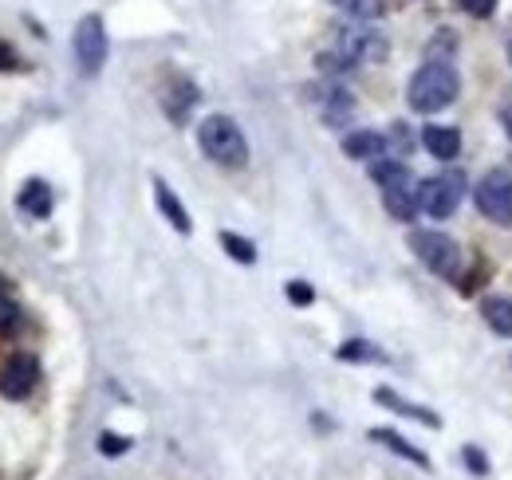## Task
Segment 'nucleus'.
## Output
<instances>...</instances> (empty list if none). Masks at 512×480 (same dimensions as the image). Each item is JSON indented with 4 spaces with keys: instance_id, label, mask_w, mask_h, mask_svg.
Masks as SVG:
<instances>
[{
    "instance_id": "1",
    "label": "nucleus",
    "mask_w": 512,
    "mask_h": 480,
    "mask_svg": "<svg viewBox=\"0 0 512 480\" xmlns=\"http://www.w3.org/2000/svg\"><path fill=\"white\" fill-rule=\"evenodd\" d=\"M197 146L209 162L217 166H229V170H241L249 162V142L241 134V126L229 119V115H209L197 126Z\"/></svg>"
},
{
    "instance_id": "2",
    "label": "nucleus",
    "mask_w": 512,
    "mask_h": 480,
    "mask_svg": "<svg viewBox=\"0 0 512 480\" xmlns=\"http://www.w3.org/2000/svg\"><path fill=\"white\" fill-rule=\"evenodd\" d=\"M386 60V36L375 28H339L335 36V52H323L320 67L323 71H347L359 63H383Z\"/></svg>"
},
{
    "instance_id": "3",
    "label": "nucleus",
    "mask_w": 512,
    "mask_h": 480,
    "mask_svg": "<svg viewBox=\"0 0 512 480\" xmlns=\"http://www.w3.org/2000/svg\"><path fill=\"white\" fill-rule=\"evenodd\" d=\"M410 107L418 111V115H438V111H446L449 103L457 99V71H453V63L446 60H430L414 79H410Z\"/></svg>"
},
{
    "instance_id": "4",
    "label": "nucleus",
    "mask_w": 512,
    "mask_h": 480,
    "mask_svg": "<svg viewBox=\"0 0 512 480\" xmlns=\"http://www.w3.org/2000/svg\"><path fill=\"white\" fill-rule=\"evenodd\" d=\"M410 252H414L434 276H446L457 288L465 284V252H461V244L453 237L434 233V229H418V233H410Z\"/></svg>"
},
{
    "instance_id": "5",
    "label": "nucleus",
    "mask_w": 512,
    "mask_h": 480,
    "mask_svg": "<svg viewBox=\"0 0 512 480\" xmlns=\"http://www.w3.org/2000/svg\"><path fill=\"white\" fill-rule=\"evenodd\" d=\"M473 201H477V209L489 217V221H497V225H512V174L509 170H489L485 178L477 181V189H473Z\"/></svg>"
},
{
    "instance_id": "6",
    "label": "nucleus",
    "mask_w": 512,
    "mask_h": 480,
    "mask_svg": "<svg viewBox=\"0 0 512 480\" xmlns=\"http://www.w3.org/2000/svg\"><path fill=\"white\" fill-rule=\"evenodd\" d=\"M461 193H465V178L461 174H438V178H426L418 185V209L430 213L434 221H446L449 213L461 205Z\"/></svg>"
},
{
    "instance_id": "7",
    "label": "nucleus",
    "mask_w": 512,
    "mask_h": 480,
    "mask_svg": "<svg viewBox=\"0 0 512 480\" xmlns=\"http://www.w3.org/2000/svg\"><path fill=\"white\" fill-rule=\"evenodd\" d=\"M75 60L83 75H95L103 63H107V32H103V20L99 16H83L75 24Z\"/></svg>"
},
{
    "instance_id": "8",
    "label": "nucleus",
    "mask_w": 512,
    "mask_h": 480,
    "mask_svg": "<svg viewBox=\"0 0 512 480\" xmlns=\"http://www.w3.org/2000/svg\"><path fill=\"white\" fill-rule=\"evenodd\" d=\"M36 378H40V362L32 355H12V359L0 366V394L20 402L36 390Z\"/></svg>"
},
{
    "instance_id": "9",
    "label": "nucleus",
    "mask_w": 512,
    "mask_h": 480,
    "mask_svg": "<svg viewBox=\"0 0 512 480\" xmlns=\"http://www.w3.org/2000/svg\"><path fill=\"white\" fill-rule=\"evenodd\" d=\"M386 134H375V130H355L343 138V154L355 158V162H379L386 158Z\"/></svg>"
},
{
    "instance_id": "10",
    "label": "nucleus",
    "mask_w": 512,
    "mask_h": 480,
    "mask_svg": "<svg viewBox=\"0 0 512 480\" xmlns=\"http://www.w3.org/2000/svg\"><path fill=\"white\" fill-rule=\"evenodd\" d=\"M383 205L394 221H414V213H418V185L414 181L390 185V189H383Z\"/></svg>"
},
{
    "instance_id": "11",
    "label": "nucleus",
    "mask_w": 512,
    "mask_h": 480,
    "mask_svg": "<svg viewBox=\"0 0 512 480\" xmlns=\"http://www.w3.org/2000/svg\"><path fill=\"white\" fill-rule=\"evenodd\" d=\"M422 146H426L434 158L453 162L457 150H461V134H457L453 126H426V130H422Z\"/></svg>"
},
{
    "instance_id": "12",
    "label": "nucleus",
    "mask_w": 512,
    "mask_h": 480,
    "mask_svg": "<svg viewBox=\"0 0 512 480\" xmlns=\"http://www.w3.org/2000/svg\"><path fill=\"white\" fill-rule=\"evenodd\" d=\"M375 402H379V406H390L394 414H402V418L418 421V425H430V429H438V425H442V418H438L434 410H422V406H414V402L398 398L394 390H375Z\"/></svg>"
},
{
    "instance_id": "13",
    "label": "nucleus",
    "mask_w": 512,
    "mask_h": 480,
    "mask_svg": "<svg viewBox=\"0 0 512 480\" xmlns=\"http://www.w3.org/2000/svg\"><path fill=\"white\" fill-rule=\"evenodd\" d=\"M154 197H158V209L170 217V225H174L178 233H190L193 221H190V213H186V205L174 197V189H170V185H166L162 178L154 181Z\"/></svg>"
},
{
    "instance_id": "14",
    "label": "nucleus",
    "mask_w": 512,
    "mask_h": 480,
    "mask_svg": "<svg viewBox=\"0 0 512 480\" xmlns=\"http://www.w3.org/2000/svg\"><path fill=\"white\" fill-rule=\"evenodd\" d=\"M16 205H20L28 217L44 221V217L52 213V189H48L44 181H28V185L20 189V197H16Z\"/></svg>"
},
{
    "instance_id": "15",
    "label": "nucleus",
    "mask_w": 512,
    "mask_h": 480,
    "mask_svg": "<svg viewBox=\"0 0 512 480\" xmlns=\"http://www.w3.org/2000/svg\"><path fill=\"white\" fill-rule=\"evenodd\" d=\"M371 441H379L383 449L398 453V457H406V461H410V465H418V469H430V457H426L422 449H414L406 437H398L394 429H371Z\"/></svg>"
},
{
    "instance_id": "16",
    "label": "nucleus",
    "mask_w": 512,
    "mask_h": 480,
    "mask_svg": "<svg viewBox=\"0 0 512 480\" xmlns=\"http://www.w3.org/2000/svg\"><path fill=\"white\" fill-rule=\"evenodd\" d=\"M485 323H489L497 335L512 339V300L509 296H489V300H485Z\"/></svg>"
},
{
    "instance_id": "17",
    "label": "nucleus",
    "mask_w": 512,
    "mask_h": 480,
    "mask_svg": "<svg viewBox=\"0 0 512 480\" xmlns=\"http://www.w3.org/2000/svg\"><path fill=\"white\" fill-rule=\"evenodd\" d=\"M371 178L379 181V189H390V185L410 181V170H406V162H398V158H379V162H371Z\"/></svg>"
},
{
    "instance_id": "18",
    "label": "nucleus",
    "mask_w": 512,
    "mask_h": 480,
    "mask_svg": "<svg viewBox=\"0 0 512 480\" xmlns=\"http://www.w3.org/2000/svg\"><path fill=\"white\" fill-rule=\"evenodd\" d=\"M343 362H383L386 355L375 347V343H367V339H351V343H343L339 351H335Z\"/></svg>"
},
{
    "instance_id": "19",
    "label": "nucleus",
    "mask_w": 512,
    "mask_h": 480,
    "mask_svg": "<svg viewBox=\"0 0 512 480\" xmlns=\"http://www.w3.org/2000/svg\"><path fill=\"white\" fill-rule=\"evenodd\" d=\"M335 8H343L347 16H355V20H375L379 12H383V0H331Z\"/></svg>"
},
{
    "instance_id": "20",
    "label": "nucleus",
    "mask_w": 512,
    "mask_h": 480,
    "mask_svg": "<svg viewBox=\"0 0 512 480\" xmlns=\"http://www.w3.org/2000/svg\"><path fill=\"white\" fill-rule=\"evenodd\" d=\"M221 244H225V252H229L233 260H241V264H253V260H256L253 240L237 237V233H221Z\"/></svg>"
},
{
    "instance_id": "21",
    "label": "nucleus",
    "mask_w": 512,
    "mask_h": 480,
    "mask_svg": "<svg viewBox=\"0 0 512 480\" xmlns=\"http://www.w3.org/2000/svg\"><path fill=\"white\" fill-rule=\"evenodd\" d=\"M16 327H20V307L0 292V335H12Z\"/></svg>"
},
{
    "instance_id": "22",
    "label": "nucleus",
    "mask_w": 512,
    "mask_h": 480,
    "mask_svg": "<svg viewBox=\"0 0 512 480\" xmlns=\"http://www.w3.org/2000/svg\"><path fill=\"white\" fill-rule=\"evenodd\" d=\"M130 441L127 437H119V433H103L99 437V453H107V457H119V453H127Z\"/></svg>"
},
{
    "instance_id": "23",
    "label": "nucleus",
    "mask_w": 512,
    "mask_h": 480,
    "mask_svg": "<svg viewBox=\"0 0 512 480\" xmlns=\"http://www.w3.org/2000/svg\"><path fill=\"white\" fill-rule=\"evenodd\" d=\"M457 8L469 12V16H477V20H485V16H493L497 0H457Z\"/></svg>"
},
{
    "instance_id": "24",
    "label": "nucleus",
    "mask_w": 512,
    "mask_h": 480,
    "mask_svg": "<svg viewBox=\"0 0 512 480\" xmlns=\"http://www.w3.org/2000/svg\"><path fill=\"white\" fill-rule=\"evenodd\" d=\"M386 146H394V150H410V130H406V122H394L390 126V134H386Z\"/></svg>"
},
{
    "instance_id": "25",
    "label": "nucleus",
    "mask_w": 512,
    "mask_h": 480,
    "mask_svg": "<svg viewBox=\"0 0 512 480\" xmlns=\"http://www.w3.org/2000/svg\"><path fill=\"white\" fill-rule=\"evenodd\" d=\"M288 300L300 303V307H308V303L316 300V292H312V288H308L304 280H292V284H288Z\"/></svg>"
},
{
    "instance_id": "26",
    "label": "nucleus",
    "mask_w": 512,
    "mask_h": 480,
    "mask_svg": "<svg viewBox=\"0 0 512 480\" xmlns=\"http://www.w3.org/2000/svg\"><path fill=\"white\" fill-rule=\"evenodd\" d=\"M465 461H469V469H473L477 477H485V473H489V465H485V457H481L477 449H465Z\"/></svg>"
},
{
    "instance_id": "27",
    "label": "nucleus",
    "mask_w": 512,
    "mask_h": 480,
    "mask_svg": "<svg viewBox=\"0 0 512 480\" xmlns=\"http://www.w3.org/2000/svg\"><path fill=\"white\" fill-rule=\"evenodd\" d=\"M12 67H16V52H12V48L0 40V71H12Z\"/></svg>"
},
{
    "instance_id": "28",
    "label": "nucleus",
    "mask_w": 512,
    "mask_h": 480,
    "mask_svg": "<svg viewBox=\"0 0 512 480\" xmlns=\"http://www.w3.org/2000/svg\"><path fill=\"white\" fill-rule=\"evenodd\" d=\"M501 122H505V130H509V138H512V107L505 111V115H501Z\"/></svg>"
},
{
    "instance_id": "29",
    "label": "nucleus",
    "mask_w": 512,
    "mask_h": 480,
    "mask_svg": "<svg viewBox=\"0 0 512 480\" xmlns=\"http://www.w3.org/2000/svg\"><path fill=\"white\" fill-rule=\"evenodd\" d=\"M509 63H512V44H509Z\"/></svg>"
}]
</instances>
